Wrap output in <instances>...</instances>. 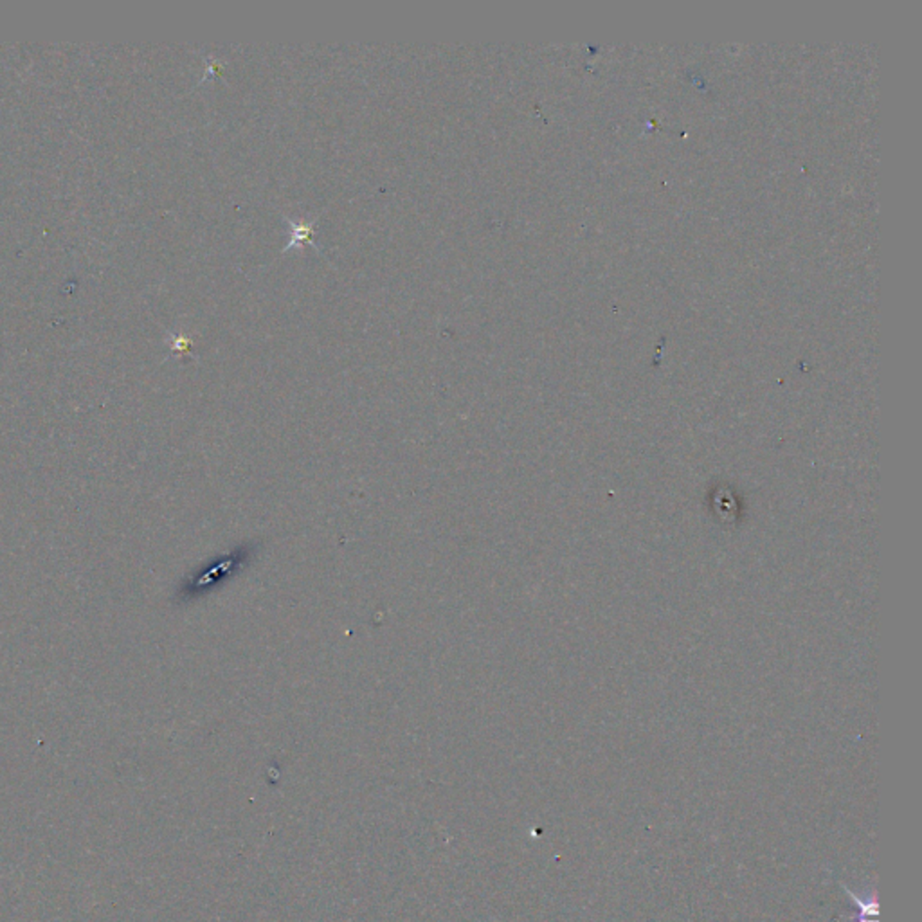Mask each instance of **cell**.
Wrapping results in <instances>:
<instances>
[{
  "label": "cell",
  "instance_id": "6da1fadb",
  "mask_svg": "<svg viewBox=\"0 0 922 922\" xmlns=\"http://www.w3.org/2000/svg\"><path fill=\"white\" fill-rule=\"evenodd\" d=\"M845 892L860 908V922H879L877 920V917H879V904H877L874 895H870V897H858L849 888H845Z\"/></svg>",
  "mask_w": 922,
  "mask_h": 922
}]
</instances>
